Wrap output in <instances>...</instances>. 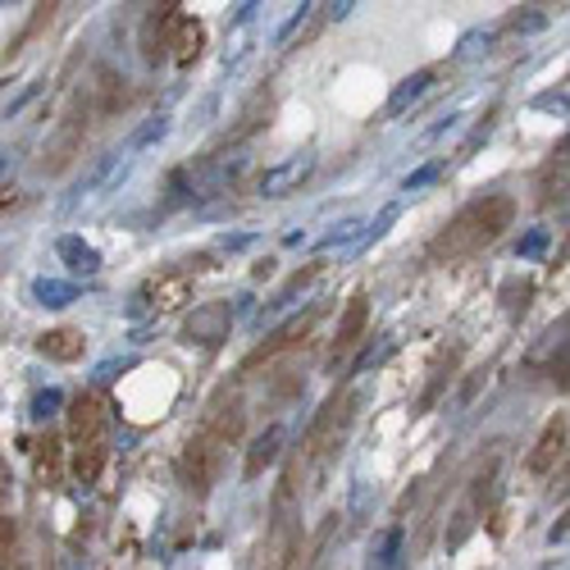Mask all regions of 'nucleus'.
I'll list each match as a JSON object with an SVG mask.
<instances>
[{
  "label": "nucleus",
  "instance_id": "nucleus-18",
  "mask_svg": "<svg viewBox=\"0 0 570 570\" xmlns=\"http://www.w3.org/2000/svg\"><path fill=\"white\" fill-rule=\"evenodd\" d=\"M64 411V393L60 388H42V393H37L32 397V406H28V415H32V421L37 425H46V421H55V415Z\"/></svg>",
  "mask_w": 570,
  "mask_h": 570
},
{
  "label": "nucleus",
  "instance_id": "nucleus-14",
  "mask_svg": "<svg viewBox=\"0 0 570 570\" xmlns=\"http://www.w3.org/2000/svg\"><path fill=\"white\" fill-rule=\"evenodd\" d=\"M561 443H566V425H561V421H552V425L543 429V438H539V452L529 456V466H535L539 475H543V470H552V462H561Z\"/></svg>",
  "mask_w": 570,
  "mask_h": 570
},
{
  "label": "nucleus",
  "instance_id": "nucleus-2",
  "mask_svg": "<svg viewBox=\"0 0 570 570\" xmlns=\"http://www.w3.org/2000/svg\"><path fill=\"white\" fill-rule=\"evenodd\" d=\"M315 165H320L315 151H297V156H288V160H279V165H270V169L260 174L256 193H260L265 201H279V197H288V193H297V187L315 174Z\"/></svg>",
  "mask_w": 570,
  "mask_h": 570
},
{
  "label": "nucleus",
  "instance_id": "nucleus-10",
  "mask_svg": "<svg viewBox=\"0 0 570 570\" xmlns=\"http://www.w3.org/2000/svg\"><path fill=\"white\" fill-rule=\"evenodd\" d=\"M406 529L402 525H393V529H384V535H379V543H374V570H402L406 566Z\"/></svg>",
  "mask_w": 570,
  "mask_h": 570
},
{
  "label": "nucleus",
  "instance_id": "nucleus-24",
  "mask_svg": "<svg viewBox=\"0 0 570 570\" xmlns=\"http://www.w3.org/2000/svg\"><path fill=\"white\" fill-rule=\"evenodd\" d=\"M224 256H238V251H247V247H256V234H224L219 242H215Z\"/></svg>",
  "mask_w": 570,
  "mask_h": 570
},
{
  "label": "nucleus",
  "instance_id": "nucleus-21",
  "mask_svg": "<svg viewBox=\"0 0 570 570\" xmlns=\"http://www.w3.org/2000/svg\"><path fill=\"white\" fill-rule=\"evenodd\" d=\"M548 242H552V234H548V228H535V234H525V238H520L516 256H520V260H539V256L548 251Z\"/></svg>",
  "mask_w": 570,
  "mask_h": 570
},
{
  "label": "nucleus",
  "instance_id": "nucleus-22",
  "mask_svg": "<svg viewBox=\"0 0 570 570\" xmlns=\"http://www.w3.org/2000/svg\"><path fill=\"white\" fill-rule=\"evenodd\" d=\"M438 178H443V165L434 160V165H425V169L406 174V178H402V193H421V187H429V183H438Z\"/></svg>",
  "mask_w": 570,
  "mask_h": 570
},
{
  "label": "nucleus",
  "instance_id": "nucleus-9",
  "mask_svg": "<svg viewBox=\"0 0 570 570\" xmlns=\"http://www.w3.org/2000/svg\"><path fill=\"white\" fill-rule=\"evenodd\" d=\"M87 348V338L79 329H51L42 333V342H37V352H42L46 361H79Z\"/></svg>",
  "mask_w": 570,
  "mask_h": 570
},
{
  "label": "nucleus",
  "instance_id": "nucleus-27",
  "mask_svg": "<svg viewBox=\"0 0 570 570\" xmlns=\"http://www.w3.org/2000/svg\"><path fill=\"white\" fill-rule=\"evenodd\" d=\"M352 10H356V6H352V0H342V6H329V14H333V19H348Z\"/></svg>",
  "mask_w": 570,
  "mask_h": 570
},
{
  "label": "nucleus",
  "instance_id": "nucleus-15",
  "mask_svg": "<svg viewBox=\"0 0 570 570\" xmlns=\"http://www.w3.org/2000/svg\"><path fill=\"white\" fill-rule=\"evenodd\" d=\"M493 42H498V32H493V28H475V32H466V37H462V46L452 51V60H456V64L479 60V55H488V51H493Z\"/></svg>",
  "mask_w": 570,
  "mask_h": 570
},
{
  "label": "nucleus",
  "instance_id": "nucleus-23",
  "mask_svg": "<svg viewBox=\"0 0 570 570\" xmlns=\"http://www.w3.org/2000/svg\"><path fill=\"white\" fill-rule=\"evenodd\" d=\"M311 10H315V6H297V14H292V19H288V23H283L279 32H274V46H288V42H292V32H297L301 23L311 19Z\"/></svg>",
  "mask_w": 570,
  "mask_h": 570
},
{
  "label": "nucleus",
  "instance_id": "nucleus-4",
  "mask_svg": "<svg viewBox=\"0 0 570 570\" xmlns=\"http://www.w3.org/2000/svg\"><path fill=\"white\" fill-rule=\"evenodd\" d=\"M434 79H438L434 69H415V73H406V79L393 87V96H388V120H402L406 110L421 105V101H425V92L434 87Z\"/></svg>",
  "mask_w": 570,
  "mask_h": 570
},
{
  "label": "nucleus",
  "instance_id": "nucleus-25",
  "mask_svg": "<svg viewBox=\"0 0 570 570\" xmlns=\"http://www.w3.org/2000/svg\"><path fill=\"white\" fill-rule=\"evenodd\" d=\"M535 110H552V114H570V96L566 92H539Z\"/></svg>",
  "mask_w": 570,
  "mask_h": 570
},
{
  "label": "nucleus",
  "instance_id": "nucleus-6",
  "mask_svg": "<svg viewBox=\"0 0 570 570\" xmlns=\"http://www.w3.org/2000/svg\"><path fill=\"white\" fill-rule=\"evenodd\" d=\"M120 156H128V151H101V156H96V165H92V169H87L79 183L69 187V197H64L60 206H64V210H73V206H79L87 193H96V187H101V183L114 174V165H120Z\"/></svg>",
  "mask_w": 570,
  "mask_h": 570
},
{
  "label": "nucleus",
  "instance_id": "nucleus-11",
  "mask_svg": "<svg viewBox=\"0 0 570 570\" xmlns=\"http://www.w3.org/2000/svg\"><path fill=\"white\" fill-rule=\"evenodd\" d=\"M365 228H370V219H342L333 234L320 238V251H356L361 238H365Z\"/></svg>",
  "mask_w": 570,
  "mask_h": 570
},
{
  "label": "nucleus",
  "instance_id": "nucleus-12",
  "mask_svg": "<svg viewBox=\"0 0 570 570\" xmlns=\"http://www.w3.org/2000/svg\"><path fill=\"white\" fill-rule=\"evenodd\" d=\"M283 438H288V429L283 425H270L260 438H256V447H251V456H247V475H260V466H270L274 456H279V447H283Z\"/></svg>",
  "mask_w": 570,
  "mask_h": 570
},
{
  "label": "nucleus",
  "instance_id": "nucleus-1",
  "mask_svg": "<svg viewBox=\"0 0 570 570\" xmlns=\"http://www.w3.org/2000/svg\"><path fill=\"white\" fill-rule=\"evenodd\" d=\"M187 292H193V279L187 274H165V279H151L146 288L133 292L128 301V320H151V324H160L169 311H178Z\"/></svg>",
  "mask_w": 570,
  "mask_h": 570
},
{
  "label": "nucleus",
  "instance_id": "nucleus-20",
  "mask_svg": "<svg viewBox=\"0 0 570 570\" xmlns=\"http://www.w3.org/2000/svg\"><path fill=\"white\" fill-rule=\"evenodd\" d=\"M365 329V297H356L352 301V311L342 315V324H338V348H348V342H356V333Z\"/></svg>",
  "mask_w": 570,
  "mask_h": 570
},
{
  "label": "nucleus",
  "instance_id": "nucleus-26",
  "mask_svg": "<svg viewBox=\"0 0 570 570\" xmlns=\"http://www.w3.org/2000/svg\"><path fill=\"white\" fill-rule=\"evenodd\" d=\"M516 28H525V32H535V28H543V14H529V19H516Z\"/></svg>",
  "mask_w": 570,
  "mask_h": 570
},
{
  "label": "nucleus",
  "instance_id": "nucleus-16",
  "mask_svg": "<svg viewBox=\"0 0 570 570\" xmlns=\"http://www.w3.org/2000/svg\"><path fill=\"white\" fill-rule=\"evenodd\" d=\"M169 128H174L169 114H156V120H146V124L128 137V146H124V151H146V146H156V142H165V137H169Z\"/></svg>",
  "mask_w": 570,
  "mask_h": 570
},
{
  "label": "nucleus",
  "instance_id": "nucleus-7",
  "mask_svg": "<svg viewBox=\"0 0 570 570\" xmlns=\"http://www.w3.org/2000/svg\"><path fill=\"white\" fill-rule=\"evenodd\" d=\"M242 169H247V156H242V151H234V156L210 160V165L197 174V183L206 187V197H210V193H224V187H234V183L242 178Z\"/></svg>",
  "mask_w": 570,
  "mask_h": 570
},
{
  "label": "nucleus",
  "instance_id": "nucleus-3",
  "mask_svg": "<svg viewBox=\"0 0 570 570\" xmlns=\"http://www.w3.org/2000/svg\"><path fill=\"white\" fill-rule=\"evenodd\" d=\"M228 329H234V311L219 307V301H206V307L193 311V320H187L183 338H187V342H201V348H215V342L228 338Z\"/></svg>",
  "mask_w": 570,
  "mask_h": 570
},
{
  "label": "nucleus",
  "instance_id": "nucleus-5",
  "mask_svg": "<svg viewBox=\"0 0 570 570\" xmlns=\"http://www.w3.org/2000/svg\"><path fill=\"white\" fill-rule=\"evenodd\" d=\"M55 256L69 265L73 274H83V279L101 274V251H96L92 242H83L79 234H60V238H55Z\"/></svg>",
  "mask_w": 570,
  "mask_h": 570
},
{
  "label": "nucleus",
  "instance_id": "nucleus-19",
  "mask_svg": "<svg viewBox=\"0 0 570 570\" xmlns=\"http://www.w3.org/2000/svg\"><path fill=\"white\" fill-rule=\"evenodd\" d=\"M397 215H402V206H397V201H393V206H384V210H379V215L370 219V228H365V238H361V247H356V251H365V247H374L379 238H384V234H388V228L397 224Z\"/></svg>",
  "mask_w": 570,
  "mask_h": 570
},
{
  "label": "nucleus",
  "instance_id": "nucleus-8",
  "mask_svg": "<svg viewBox=\"0 0 570 570\" xmlns=\"http://www.w3.org/2000/svg\"><path fill=\"white\" fill-rule=\"evenodd\" d=\"M79 297H83V288L73 279H32V301L37 307H46V311H64Z\"/></svg>",
  "mask_w": 570,
  "mask_h": 570
},
{
  "label": "nucleus",
  "instance_id": "nucleus-17",
  "mask_svg": "<svg viewBox=\"0 0 570 570\" xmlns=\"http://www.w3.org/2000/svg\"><path fill=\"white\" fill-rule=\"evenodd\" d=\"M393 352H397V333H384V338H379V342H370V348L356 356V365H352V370H356V374H370V370H379V365H384Z\"/></svg>",
  "mask_w": 570,
  "mask_h": 570
},
{
  "label": "nucleus",
  "instance_id": "nucleus-13",
  "mask_svg": "<svg viewBox=\"0 0 570 570\" xmlns=\"http://www.w3.org/2000/svg\"><path fill=\"white\" fill-rule=\"evenodd\" d=\"M315 279H320V265H311V270H307V274H297V279H292V283H288V288H283V292H279V297L270 301V307H265V311L256 315V324L265 329V324H270V320H274L279 311H288V307H292V301L301 297V288H307V283H315Z\"/></svg>",
  "mask_w": 570,
  "mask_h": 570
}]
</instances>
